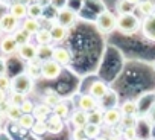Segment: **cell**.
<instances>
[{"label": "cell", "mask_w": 155, "mask_h": 140, "mask_svg": "<svg viewBox=\"0 0 155 140\" xmlns=\"http://www.w3.org/2000/svg\"><path fill=\"white\" fill-rule=\"evenodd\" d=\"M141 29V20L134 14H120L117 15V31L123 35H132Z\"/></svg>", "instance_id": "obj_1"}, {"label": "cell", "mask_w": 155, "mask_h": 140, "mask_svg": "<svg viewBox=\"0 0 155 140\" xmlns=\"http://www.w3.org/2000/svg\"><path fill=\"white\" fill-rule=\"evenodd\" d=\"M96 28L101 34H111L117 29V15L108 9H104L96 17Z\"/></svg>", "instance_id": "obj_2"}, {"label": "cell", "mask_w": 155, "mask_h": 140, "mask_svg": "<svg viewBox=\"0 0 155 140\" xmlns=\"http://www.w3.org/2000/svg\"><path fill=\"white\" fill-rule=\"evenodd\" d=\"M35 87V81L26 75L25 72L23 73H18L12 78V85H11V92H17V93H23V95H29Z\"/></svg>", "instance_id": "obj_3"}, {"label": "cell", "mask_w": 155, "mask_h": 140, "mask_svg": "<svg viewBox=\"0 0 155 140\" xmlns=\"http://www.w3.org/2000/svg\"><path fill=\"white\" fill-rule=\"evenodd\" d=\"M78 18H79V17H78V12L74 9L68 8V6L61 9V11H56V15H55V22L58 25L67 28V29L73 28L78 23Z\"/></svg>", "instance_id": "obj_4"}, {"label": "cell", "mask_w": 155, "mask_h": 140, "mask_svg": "<svg viewBox=\"0 0 155 140\" xmlns=\"http://www.w3.org/2000/svg\"><path fill=\"white\" fill-rule=\"evenodd\" d=\"M62 73V67L55 62L53 59H47V61H43L41 64V78L46 79V81H55L61 76Z\"/></svg>", "instance_id": "obj_5"}, {"label": "cell", "mask_w": 155, "mask_h": 140, "mask_svg": "<svg viewBox=\"0 0 155 140\" xmlns=\"http://www.w3.org/2000/svg\"><path fill=\"white\" fill-rule=\"evenodd\" d=\"M18 47L20 46L17 44V41H15L12 34H8V35L0 38V53H2L3 56H11V55L17 53Z\"/></svg>", "instance_id": "obj_6"}, {"label": "cell", "mask_w": 155, "mask_h": 140, "mask_svg": "<svg viewBox=\"0 0 155 140\" xmlns=\"http://www.w3.org/2000/svg\"><path fill=\"white\" fill-rule=\"evenodd\" d=\"M0 28L2 31L8 35V34H14L18 28H20V20H17L14 15H11L8 11L5 14L0 15Z\"/></svg>", "instance_id": "obj_7"}, {"label": "cell", "mask_w": 155, "mask_h": 140, "mask_svg": "<svg viewBox=\"0 0 155 140\" xmlns=\"http://www.w3.org/2000/svg\"><path fill=\"white\" fill-rule=\"evenodd\" d=\"M18 58L25 62H31V61H35L38 59V46L37 44H32V43H28V44H23L18 47V52H17Z\"/></svg>", "instance_id": "obj_8"}, {"label": "cell", "mask_w": 155, "mask_h": 140, "mask_svg": "<svg viewBox=\"0 0 155 140\" xmlns=\"http://www.w3.org/2000/svg\"><path fill=\"white\" fill-rule=\"evenodd\" d=\"M52 59H53L55 62H58L61 67H65V65H68L70 61H71V53H70L68 49H65V47H62V46H56V47H53Z\"/></svg>", "instance_id": "obj_9"}, {"label": "cell", "mask_w": 155, "mask_h": 140, "mask_svg": "<svg viewBox=\"0 0 155 140\" xmlns=\"http://www.w3.org/2000/svg\"><path fill=\"white\" fill-rule=\"evenodd\" d=\"M140 31H141L144 38H147L149 41H155V14L143 18Z\"/></svg>", "instance_id": "obj_10"}, {"label": "cell", "mask_w": 155, "mask_h": 140, "mask_svg": "<svg viewBox=\"0 0 155 140\" xmlns=\"http://www.w3.org/2000/svg\"><path fill=\"white\" fill-rule=\"evenodd\" d=\"M88 95H91L96 101H102L108 95V85L104 81H93L88 87Z\"/></svg>", "instance_id": "obj_11"}, {"label": "cell", "mask_w": 155, "mask_h": 140, "mask_svg": "<svg viewBox=\"0 0 155 140\" xmlns=\"http://www.w3.org/2000/svg\"><path fill=\"white\" fill-rule=\"evenodd\" d=\"M70 123L73 125V128H85L88 123H90V119H88V113L82 111V110H74L71 113V117H68Z\"/></svg>", "instance_id": "obj_12"}, {"label": "cell", "mask_w": 155, "mask_h": 140, "mask_svg": "<svg viewBox=\"0 0 155 140\" xmlns=\"http://www.w3.org/2000/svg\"><path fill=\"white\" fill-rule=\"evenodd\" d=\"M78 108L85 111V113H91V111H94L97 108V101L88 93L81 95L79 99H78Z\"/></svg>", "instance_id": "obj_13"}, {"label": "cell", "mask_w": 155, "mask_h": 140, "mask_svg": "<svg viewBox=\"0 0 155 140\" xmlns=\"http://www.w3.org/2000/svg\"><path fill=\"white\" fill-rule=\"evenodd\" d=\"M122 111L120 108H116V107H111L108 108L107 111H104V123L107 126H116L117 123H120L122 120Z\"/></svg>", "instance_id": "obj_14"}, {"label": "cell", "mask_w": 155, "mask_h": 140, "mask_svg": "<svg viewBox=\"0 0 155 140\" xmlns=\"http://www.w3.org/2000/svg\"><path fill=\"white\" fill-rule=\"evenodd\" d=\"M8 12L11 15H14L17 20L23 22L25 18H28V5L25 2H17L8 6Z\"/></svg>", "instance_id": "obj_15"}, {"label": "cell", "mask_w": 155, "mask_h": 140, "mask_svg": "<svg viewBox=\"0 0 155 140\" xmlns=\"http://www.w3.org/2000/svg\"><path fill=\"white\" fill-rule=\"evenodd\" d=\"M49 31H50V34H52L53 43H62V41H65V38L68 37V29L64 28V26H61V25H58L56 22L52 23V26L49 28Z\"/></svg>", "instance_id": "obj_16"}, {"label": "cell", "mask_w": 155, "mask_h": 140, "mask_svg": "<svg viewBox=\"0 0 155 140\" xmlns=\"http://www.w3.org/2000/svg\"><path fill=\"white\" fill-rule=\"evenodd\" d=\"M46 122H47V131L50 134H59L64 129V120L53 113L49 116V119Z\"/></svg>", "instance_id": "obj_17"}, {"label": "cell", "mask_w": 155, "mask_h": 140, "mask_svg": "<svg viewBox=\"0 0 155 140\" xmlns=\"http://www.w3.org/2000/svg\"><path fill=\"white\" fill-rule=\"evenodd\" d=\"M41 64H43L41 59H35V61L26 62V70H25V73L29 75L34 81L38 79V78H41Z\"/></svg>", "instance_id": "obj_18"}, {"label": "cell", "mask_w": 155, "mask_h": 140, "mask_svg": "<svg viewBox=\"0 0 155 140\" xmlns=\"http://www.w3.org/2000/svg\"><path fill=\"white\" fill-rule=\"evenodd\" d=\"M35 41H37V46H52L53 40H52L50 31L47 28H41L35 34Z\"/></svg>", "instance_id": "obj_19"}, {"label": "cell", "mask_w": 155, "mask_h": 140, "mask_svg": "<svg viewBox=\"0 0 155 140\" xmlns=\"http://www.w3.org/2000/svg\"><path fill=\"white\" fill-rule=\"evenodd\" d=\"M52 113H53V110L49 105H46L44 102H41V104L35 105V110H34L32 114H34L35 120H47Z\"/></svg>", "instance_id": "obj_20"}, {"label": "cell", "mask_w": 155, "mask_h": 140, "mask_svg": "<svg viewBox=\"0 0 155 140\" xmlns=\"http://www.w3.org/2000/svg\"><path fill=\"white\" fill-rule=\"evenodd\" d=\"M137 11L140 15H143L144 18L155 14V3L152 0H141V2L137 5Z\"/></svg>", "instance_id": "obj_21"}, {"label": "cell", "mask_w": 155, "mask_h": 140, "mask_svg": "<svg viewBox=\"0 0 155 140\" xmlns=\"http://www.w3.org/2000/svg\"><path fill=\"white\" fill-rule=\"evenodd\" d=\"M21 28H23L26 32H29L31 35L35 37V34L41 29V23H40V20H37V18L28 17V18H25V20L21 22Z\"/></svg>", "instance_id": "obj_22"}, {"label": "cell", "mask_w": 155, "mask_h": 140, "mask_svg": "<svg viewBox=\"0 0 155 140\" xmlns=\"http://www.w3.org/2000/svg\"><path fill=\"white\" fill-rule=\"evenodd\" d=\"M61 101H62L61 96H59L55 90H50V88H49V90H46L44 95H43V102H44L46 105H49L52 110H53Z\"/></svg>", "instance_id": "obj_23"}, {"label": "cell", "mask_w": 155, "mask_h": 140, "mask_svg": "<svg viewBox=\"0 0 155 140\" xmlns=\"http://www.w3.org/2000/svg\"><path fill=\"white\" fill-rule=\"evenodd\" d=\"M120 111H122L123 116H137L138 114V105H137L135 101L128 99V101L120 104Z\"/></svg>", "instance_id": "obj_24"}, {"label": "cell", "mask_w": 155, "mask_h": 140, "mask_svg": "<svg viewBox=\"0 0 155 140\" xmlns=\"http://www.w3.org/2000/svg\"><path fill=\"white\" fill-rule=\"evenodd\" d=\"M14 35V38H15V41H17V44L18 46H23V44H28V43H31V40H32V35L29 34V32H26L21 26L12 34Z\"/></svg>", "instance_id": "obj_25"}, {"label": "cell", "mask_w": 155, "mask_h": 140, "mask_svg": "<svg viewBox=\"0 0 155 140\" xmlns=\"http://www.w3.org/2000/svg\"><path fill=\"white\" fill-rule=\"evenodd\" d=\"M44 15V8L40 5V3H32V5H28V17L31 18H43Z\"/></svg>", "instance_id": "obj_26"}, {"label": "cell", "mask_w": 155, "mask_h": 140, "mask_svg": "<svg viewBox=\"0 0 155 140\" xmlns=\"http://www.w3.org/2000/svg\"><path fill=\"white\" fill-rule=\"evenodd\" d=\"M53 114H56V116L61 117L62 120H64V119H68V114H70V105H68L65 101H61V102L53 108Z\"/></svg>", "instance_id": "obj_27"}, {"label": "cell", "mask_w": 155, "mask_h": 140, "mask_svg": "<svg viewBox=\"0 0 155 140\" xmlns=\"http://www.w3.org/2000/svg\"><path fill=\"white\" fill-rule=\"evenodd\" d=\"M84 129H85V137L90 140H96L97 137H101V125L88 123Z\"/></svg>", "instance_id": "obj_28"}, {"label": "cell", "mask_w": 155, "mask_h": 140, "mask_svg": "<svg viewBox=\"0 0 155 140\" xmlns=\"http://www.w3.org/2000/svg\"><path fill=\"white\" fill-rule=\"evenodd\" d=\"M21 116H23L21 108H20V107H15V105H11V107L8 108V111H6V119H8L9 122H15V123H17Z\"/></svg>", "instance_id": "obj_29"}, {"label": "cell", "mask_w": 155, "mask_h": 140, "mask_svg": "<svg viewBox=\"0 0 155 140\" xmlns=\"http://www.w3.org/2000/svg\"><path fill=\"white\" fill-rule=\"evenodd\" d=\"M35 117H34V114H23L21 117H20V120L17 122V125L20 126V128H23V129H32V126L35 125Z\"/></svg>", "instance_id": "obj_30"}, {"label": "cell", "mask_w": 155, "mask_h": 140, "mask_svg": "<svg viewBox=\"0 0 155 140\" xmlns=\"http://www.w3.org/2000/svg\"><path fill=\"white\" fill-rule=\"evenodd\" d=\"M26 95L23 93H17V92H11L8 95V101L11 102V105H15V107H21V104L26 101Z\"/></svg>", "instance_id": "obj_31"}, {"label": "cell", "mask_w": 155, "mask_h": 140, "mask_svg": "<svg viewBox=\"0 0 155 140\" xmlns=\"http://www.w3.org/2000/svg\"><path fill=\"white\" fill-rule=\"evenodd\" d=\"M134 8L135 6H132L131 3H128L126 0H117V3H116V9H117L119 15L120 14H131L134 11Z\"/></svg>", "instance_id": "obj_32"}, {"label": "cell", "mask_w": 155, "mask_h": 140, "mask_svg": "<svg viewBox=\"0 0 155 140\" xmlns=\"http://www.w3.org/2000/svg\"><path fill=\"white\" fill-rule=\"evenodd\" d=\"M138 125V117L137 116H122V120H120V126L125 129V128H137Z\"/></svg>", "instance_id": "obj_33"}, {"label": "cell", "mask_w": 155, "mask_h": 140, "mask_svg": "<svg viewBox=\"0 0 155 140\" xmlns=\"http://www.w3.org/2000/svg\"><path fill=\"white\" fill-rule=\"evenodd\" d=\"M52 52H53L52 46H38V59L41 61L52 59Z\"/></svg>", "instance_id": "obj_34"}, {"label": "cell", "mask_w": 155, "mask_h": 140, "mask_svg": "<svg viewBox=\"0 0 155 140\" xmlns=\"http://www.w3.org/2000/svg\"><path fill=\"white\" fill-rule=\"evenodd\" d=\"M31 131H32L35 135H44L46 132H49V131H47V122H46V120H37Z\"/></svg>", "instance_id": "obj_35"}, {"label": "cell", "mask_w": 155, "mask_h": 140, "mask_svg": "<svg viewBox=\"0 0 155 140\" xmlns=\"http://www.w3.org/2000/svg\"><path fill=\"white\" fill-rule=\"evenodd\" d=\"M88 119H90V123L102 125L104 123V111H101L99 108H96L94 111L88 113Z\"/></svg>", "instance_id": "obj_36"}, {"label": "cell", "mask_w": 155, "mask_h": 140, "mask_svg": "<svg viewBox=\"0 0 155 140\" xmlns=\"http://www.w3.org/2000/svg\"><path fill=\"white\" fill-rule=\"evenodd\" d=\"M11 85H12V78H9L8 75L0 76V90L8 93V92H11Z\"/></svg>", "instance_id": "obj_37"}, {"label": "cell", "mask_w": 155, "mask_h": 140, "mask_svg": "<svg viewBox=\"0 0 155 140\" xmlns=\"http://www.w3.org/2000/svg\"><path fill=\"white\" fill-rule=\"evenodd\" d=\"M122 137L125 140H137V128H125L122 131Z\"/></svg>", "instance_id": "obj_38"}, {"label": "cell", "mask_w": 155, "mask_h": 140, "mask_svg": "<svg viewBox=\"0 0 155 140\" xmlns=\"http://www.w3.org/2000/svg\"><path fill=\"white\" fill-rule=\"evenodd\" d=\"M21 111H23V114H32L34 113V110H35V104L31 101V99H26L23 104H21Z\"/></svg>", "instance_id": "obj_39"}, {"label": "cell", "mask_w": 155, "mask_h": 140, "mask_svg": "<svg viewBox=\"0 0 155 140\" xmlns=\"http://www.w3.org/2000/svg\"><path fill=\"white\" fill-rule=\"evenodd\" d=\"M71 138L73 140H84L85 138V129L84 128H74L71 132Z\"/></svg>", "instance_id": "obj_40"}, {"label": "cell", "mask_w": 155, "mask_h": 140, "mask_svg": "<svg viewBox=\"0 0 155 140\" xmlns=\"http://www.w3.org/2000/svg\"><path fill=\"white\" fill-rule=\"evenodd\" d=\"M67 2H68V0H52L50 6H53L56 11H61V9L67 8Z\"/></svg>", "instance_id": "obj_41"}, {"label": "cell", "mask_w": 155, "mask_h": 140, "mask_svg": "<svg viewBox=\"0 0 155 140\" xmlns=\"http://www.w3.org/2000/svg\"><path fill=\"white\" fill-rule=\"evenodd\" d=\"M2 75H8V64L5 56H0V76Z\"/></svg>", "instance_id": "obj_42"}, {"label": "cell", "mask_w": 155, "mask_h": 140, "mask_svg": "<svg viewBox=\"0 0 155 140\" xmlns=\"http://www.w3.org/2000/svg\"><path fill=\"white\" fill-rule=\"evenodd\" d=\"M8 101V93L3 92V90H0V104H3Z\"/></svg>", "instance_id": "obj_43"}, {"label": "cell", "mask_w": 155, "mask_h": 140, "mask_svg": "<svg viewBox=\"0 0 155 140\" xmlns=\"http://www.w3.org/2000/svg\"><path fill=\"white\" fill-rule=\"evenodd\" d=\"M38 3H40V5H41V6L46 9L47 6H50V5H52V0H38Z\"/></svg>", "instance_id": "obj_44"}, {"label": "cell", "mask_w": 155, "mask_h": 140, "mask_svg": "<svg viewBox=\"0 0 155 140\" xmlns=\"http://www.w3.org/2000/svg\"><path fill=\"white\" fill-rule=\"evenodd\" d=\"M126 2H128V3H131L132 6H135V8H137V5L141 2V0H126Z\"/></svg>", "instance_id": "obj_45"}, {"label": "cell", "mask_w": 155, "mask_h": 140, "mask_svg": "<svg viewBox=\"0 0 155 140\" xmlns=\"http://www.w3.org/2000/svg\"><path fill=\"white\" fill-rule=\"evenodd\" d=\"M21 2H25L26 5H32V3H38V0H21Z\"/></svg>", "instance_id": "obj_46"}, {"label": "cell", "mask_w": 155, "mask_h": 140, "mask_svg": "<svg viewBox=\"0 0 155 140\" xmlns=\"http://www.w3.org/2000/svg\"><path fill=\"white\" fill-rule=\"evenodd\" d=\"M108 140H120V135H117V134H113V135H110V137H108Z\"/></svg>", "instance_id": "obj_47"}, {"label": "cell", "mask_w": 155, "mask_h": 140, "mask_svg": "<svg viewBox=\"0 0 155 140\" xmlns=\"http://www.w3.org/2000/svg\"><path fill=\"white\" fill-rule=\"evenodd\" d=\"M150 117H152V120L155 122V105L152 107V111H150Z\"/></svg>", "instance_id": "obj_48"}, {"label": "cell", "mask_w": 155, "mask_h": 140, "mask_svg": "<svg viewBox=\"0 0 155 140\" xmlns=\"http://www.w3.org/2000/svg\"><path fill=\"white\" fill-rule=\"evenodd\" d=\"M6 2H8V6H9V5H12V3H17V2H21V0H6Z\"/></svg>", "instance_id": "obj_49"}, {"label": "cell", "mask_w": 155, "mask_h": 140, "mask_svg": "<svg viewBox=\"0 0 155 140\" xmlns=\"http://www.w3.org/2000/svg\"><path fill=\"white\" fill-rule=\"evenodd\" d=\"M96 140H108V137H102V135H101V137H97Z\"/></svg>", "instance_id": "obj_50"}, {"label": "cell", "mask_w": 155, "mask_h": 140, "mask_svg": "<svg viewBox=\"0 0 155 140\" xmlns=\"http://www.w3.org/2000/svg\"><path fill=\"white\" fill-rule=\"evenodd\" d=\"M3 2H6V0H0V3H3Z\"/></svg>", "instance_id": "obj_51"}, {"label": "cell", "mask_w": 155, "mask_h": 140, "mask_svg": "<svg viewBox=\"0 0 155 140\" xmlns=\"http://www.w3.org/2000/svg\"><path fill=\"white\" fill-rule=\"evenodd\" d=\"M2 32H3V31H2V28H0V34H2Z\"/></svg>", "instance_id": "obj_52"}, {"label": "cell", "mask_w": 155, "mask_h": 140, "mask_svg": "<svg viewBox=\"0 0 155 140\" xmlns=\"http://www.w3.org/2000/svg\"><path fill=\"white\" fill-rule=\"evenodd\" d=\"M84 140H90V138H87V137H85V138H84Z\"/></svg>", "instance_id": "obj_53"}, {"label": "cell", "mask_w": 155, "mask_h": 140, "mask_svg": "<svg viewBox=\"0 0 155 140\" xmlns=\"http://www.w3.org/2000/svg\"><path fill=\"white\" fill-rule=\"evenodd\" d=\"M150 140H155V138H150Z\"/></svg>", "instance_id": "obj_54"}]
</instances>
